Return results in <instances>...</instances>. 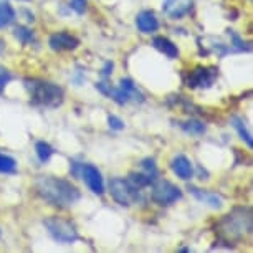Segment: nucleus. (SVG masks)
Instances as JSON below:
<instances>
[{
    "label": "nucleus",
    "instance_id": "obj_20",
    "mask_svg": "<svg viewBox=\"0 0 253 253\" xmlns=\"http://www.w3.org/2000/svg\"><path fill=\"white\" fill-rule=\"evenodd\" d=\"M35 151H37L38 159H40L42 162H46L51 157V154H53V149H51V146L48 144V142H45V141L37 142Z\"/></svg>",
    "mask_w": 253,
    "mask_h": 253
},
{
    "label": "nucleus",
    "instance_id": "obj_1",
    "mask_svg": "<svg viewBox=\"0 0 253 253\" xmlns=\"http://www.w3.org/2000/svg\"><path fill=\"white\" fill-rule=\"evenodd\" d=\"M35 189L42 199L55 205V207L66 209L80 200V190L73 184L65 179L53 177V175H42L35 180Z\"/></svg>",
    "mask_w": 253,
    "mask_h": 253
},
{
    "label": "nucleus",
    "instance_id": "obj_11",
    "mask_svg": "<svg viewBox=\"0 0 253 253\" xmlns=\"http://www.w3.org/2000/svg\"><path fill=\"white\" fill-rule=\"evenodd\" d=\"M189 190H190V194H192L195 199L200 200V202H204V204H207L209 207L220 209L223 205V200H222L220 195H217L213 192H207V190H200L197 187H194V185H189Z\"/></svg>",
    "mask_w": 253,
    "mask_h": 253
},
{
    "label": "nucleus",
    "instance_id": "obj_25",
    "mask_svg": "<svg viewBox=\"0 0 253 253\" xmlns=\"http://www.w3.org/2000/svg\"><path fill=\"white\" fill-rule=\"evenodd\" d=\"M96 88H98L103 94H106V96H109V98H111V94H113V91H114V88H113L109 83H106V81H99V83H96Z\"/></svg>",
    "mask_w": 253,
    "mask_h": 253
},
{
    "label": "nucleus",
    "instance_id": "obj_13",
    "mask_svg": "<svg viewBox=\"0 0 253 253\" xmlns=\"http://www.w3.org/2000/svg\"><path fill=\"white\" fill-rule=\"evenodd\" d=\"M152 45H154L156 48L161 51V53L169 56V58H175V56L179 55L177 46H175L172 42H170L169 38H166V37H156L154 40H152Z\"/></svg>",
    "mask_w": 253,
    "mask_h": 253
},
{
    "label": "nucleus",
    "instance_id": "obj_14",
    "mask_svg": "<svg viewBox=\"0 0 253 253\" xmlns=\"http://www.w3.org/2000/svg\"><path fill=\"white\" fill-rule=\"evenodd\" d=\"M119 88H121L124 93L129 94V98L134 99V101H139V103L144 101V94L136 88V84L132 83L129 78H123L121 81H119Z\"/></svg>",
    "mask_w": 253,
    "mask_h": 253
},
{
    "label": "nucleus",
    "instance_id": "obj_23",
    "mask_svg": "<svg viewBox=\"0 0 253 253\" xmlns=\"http://www.w3.org/2000/svg\"><path fill=\"white\" fill-rule=\"evenodd\" d=\"M10 80H12L10 71H8L7 68H3V66H0V93L3 91V88L7 86V83Z\"/></svg>",
    "mask_w": 253,
    "mask_h": 253
},
{
    "label": "nucleus",
    "instance_id": "obj_28",
    "mask_svg": "<svg viewBox=\"0 0 253 253\" xmlns=\"http://www.w3.org/2000/svg\"><path fill=\"white\" fill-rule=\"evenodd\" d=\"M111 70H113V63H111V61H108L106 66H104V68H103V76H104V78L111 75Z\"/></svg>",
    "mask_w": 253,
    "mask_h": 253
},
{
    "label": "nucleus",
    "instance_id": "obj_6",
    "mask_svg": "<svg viewBox=\"0 0 253 253\" xmlns=\"http://www.w3.org/2000/svg\"><path fill=\"white\" fill-rule=\"evenodd\" d=\"M182 197V190L169 180H159L151 190V199L159 205H170Z\"/></svg>",
    "mask_w": 253,
    "mask_h": 253
},
{
    "label": "nucleus",
    "instance_id": "obj_5",
    "mask_svg": "<svg viewBox=\"0 0 253 253\" xmlns=\"http://www.w3.org/2000/svg\"><path fill=\"white\" fill-rule=\"evenodd\" d=\"M46 230L56 242L60 243H73L78 240V230L70 220H65L61 217H48L43 222Z\"/></svg>",
    "mask_w": 253,
    "mask_h": 253
},
{
    "label": "nucleus",
    "instance_id": "obj_7",
    "mask_svg": "<svg viewBox=\"0 0 253 253\" xmlns=\"http://www.w3.org/2000/svg\"><path fill=\"white\" fill-rule=\"evenodd\" d=\"M217 68H205V66H197L194 71H190L187 86L190 88H210L213 81L217 80Z\"/></svg>",
    "mask_w": 253,
    "mask_h": 253
},
{
    "label": "nucleus",
    "instance_id": "obj_10",
    "mask_svg": "<svg viewBox=\"0 0 253 253\" xmlns=\"http://www.w3.org/2000/svg\"><path fill=\"white\" fill-rule=\"evenodd\" d=\"M170 167H172L174 174L184 180H189L194 174L192 162H190L185 156H175L174 159L170 161Z\"/></svg>",
    "mask_w": 253,
    "mask_h": 253
},
{
    "label": "nucleus",
    "instance_id": "obj_4",
    "mask_svg": "<svg viewBox=\"0 0 253 253\" xmlns=\"http://www.w3.org/2000/svg\"><path fill=\"white\" fill-rule=\"evenodd\" d=\"M109 192H111L113 199L116 200L119 205H124V207H129V205L142 200L139 187H136L132 182L124 180V179L116 177V179L109 180Z\"/></svg>",
    "mask_w": 253,
    "mask_h": 253
},
{
    "label": "nucleus",
    "instance_id": "obj_17",
    "mask_svg": "<svg viewBox=\"0 0 253 253\" xmlns=\"http://www.w3.org/2000/svg\"><path fill=\"white\" fill-rule=\"evenodd\" d=\"M157 179V175H151V174H137V172H132L131 174V182L136 185V187H147V185L154 184Z\"/></svg>",
    "mask_w": 253,
    "mask_h": 253
},
{
    "label": "nucleus",
    "instance_id": "obj_26",
    "mask_svg": "<svg viewBox=\"0 0 253 253\" xmlns=\"http://www.w3.org/2000/svg\"><path fill=\"white\" fill-rule=\"evenodd\" d=\"M108 123H109V127H111V129H116V131L124 129V123L118 116H109Z\"/></svg>",
    "mask_w": 253,
    "mask_h": 253
},
{
    "label": "nucleus",
    "instance_id": "obj_27",
    "mask_svg": "<svg viewBox=\"0 0 253 253\" xmlns=\"http://www.w3.org/2000/svg\"><path fill=\"white\" fill-rule=\"evenodd\" d=\"M230 35H232V38H233V42H235V45H237V48L238 50H243V42L240 40V38H238L235 33L233 32H230Z\"/></svg>",
    "mask_w": 253,
    "mask_h": 253
},
{
    "label": "nucleus",
    "instance_id": "obj_15",
    "mask_svg": "<svg viewBox=\"0 0 253 253\" xmlns=\"http://www.w3.org/2000/svg\"><path fill=\"white\" fill-rule=\"evenodd\" d=\"M15 20V10L10 7V3L0 2V28H5Z\"/></svg>",
    "mask_w": 253,
    "mask_h": 253
},
{
    "label": "nucleus",
    "instance_id": "obj_2",
    "mask_svg": "<svg viewBox=\"0 0 253 253\" xmlns=\"http://www.w3.org/2000/svg\"><path fill=\"white\" fill-rule=\"evenodd\" d=\"M25 88L30 94L32 103L46 108H56L63 103V89L58 84L48 83L43 80H25Z\"/></svg>",
    "mask_w": 253,
    "mask_h": 253
},
{
    "label": "nucleus",
    "instance_id": "obj_12",
    "mask_svg": "<svg viewBox=\"0 0 253 253\" xmlns=\"http://www.w3.org/2000/svg\"><path fill=\"white\" fill-rule=\"evenodd\" d=\"M136 25L142 33H152L159 28V20L156 18L154 12L146 10V12H141L139 15H137Z\"/></svg>",
    "mask_w": 253,
    "mask_h": 253
},
{
    "label": "nucleus",
    "instance_id": "obj_18",
    "mask_svg": "<svg viewBox=\"0 0 253 253\" xmlns=\"http://www.w3.org/2000/svg\"><path fill=\"white\" fill-rule=\"evenodd\" d=\"M13 35H15L18 38V42L23 43V45H28V43H32V42L35 40L33 32L30 30V28H27V27H17L15 30H13Z\"/></svg>",
    "mask_w": 253,
    "mask_h": 253
},
{
    "label": "nucleus",
    "instance_id": "obj_24",
    "mask_svg": "<svg viewBox=\"0 0 253 253\" xmlns=\"http://www.w3.org/2000/svg\"><path fill=\"white\" fill-rule=\"evenodd\" d=\"M142 169L146 170L147 174H151V175H157V167H156V162L154 159H144L142 161Z\"/></svg>",
    "mask_w": 253,
    "mask_h": 253
},
{
    "label": "nucleus",
    "instance_id": "obj_3",
    "mask_svg": "<svg viewBox=\"0 0 253 253\" xmlns=\"http://www.w3.org/2000/svg\"><path fill=\"white\" fill-rule=\"evenodd\" d=\"M252 232V213L248 209H235L222 222V233L227 238H242Z\"/></svg>",
    "mask_w": 253,
    "mask_h": 253
},
{
    "label": "nucleus",
    "instance_id": "obj_21",
    "mask_svg": "<svg viewBox=\"0 0 253 253\" xmlns=\"http://www.w3.org/2000/svg\"><path fill=\"white\" fill-rule=\"evenodd\" d=\"M233 127H235V129L238 131V134H240L242 139L247 142V146H248V147H252V146H253V142H252V136H250V132L247 131L245 123H243L240 118H233Z\"/></svg>",
    "mask_w": 253,
    "mask_h": 253
},
{
    "label": "nucleus",
    "instance_id": "obj_16",
    "mask_svg": "<svg viewBox=\"0 0 253 253\" xmlns=\"http://www.w3.org/2000/svg\"><path fill=\"white\" fill-rule=\"evenodd\" d=\"M182 129L187 132V134H194V136H200L205 132V124L202 121H197V119H189L180 124Z\"/></svg>",
    "mask_w": 253,
    "mask_h": 253
},
{
    "label": "nucleus",
    "instance_id": "obj_22",
    "mask_svg": "<svg viewBox=\"0 0 253 253\" xmlns=\"http://www.w3.org/2000/svg\"><path fill=\"white\" fill-rule=\"evenodd\" d=\"M86 5H88L86 0H70V8L75 10L78 15H83L86 12Z\"/></svg>",
    "mask_w": 253,
    "mask_h": 253
},
{
    "label": "nucleus",
    "instance_id": "obj_19",
    "mask_svg": "<svg viewBox=\"0 0 253 253\" xmlns=\"http://www.w3.org/2000/svg\"><path fill=\"white\" fill-rule=\"evenodd\" d=\"M17 169V161L10 156L0 154V172L2 174H10L15 172Z\"/></svg>",
    "mask_w": 253,
    "mask_h": 253
},
{
    "label": "nucleus",
    "instance_id": "obj_29",
    "mask_svg": "<svg viewBox=\"0 0 253 253\" xmlns=\"http://www.w3.org/2000/svg\"><path fill=\"white\" fill-rule=\"evenodd\" d=\"M3 46H5V45H3V42H2V40H0V51H2V50H3Z\"/></svg>",
    "mask_w": 253,
    "mask_h": 253
},
{
    "label": "nucleus",
    "instance_id": "obj_9",
    "mask_svg": "<svg viewBox=\"0 0 253 253\" xmlns=\"http://www.w3.org/2000/svg\"><path fill=\"white\" fill-rule=\"evenodd\" d=\"M48 45L55 51H66V50H75L80 45V40L68 32H58L50 37Z\"/></svg>",
    "mask_w": 253,
    "mask_h": 253
},
{
    "label": "nucleus",
    "instance_id": "obj_8",
    "mask_svg": "<svg viewBox=\"0 0 253 253\" xmlns=\"http://www.w3.org/2000/svg\"><path fill=\"white\" fill-rule=\"evenodd\" d=\"M81 177H83V180L86 182V185L93 194L98 195L104 194V182L98 167H94L91 164H83L81 166Z\"/></svg>",
    "mask_w": 253,
    "mask_h": 253
}]
</instances>
